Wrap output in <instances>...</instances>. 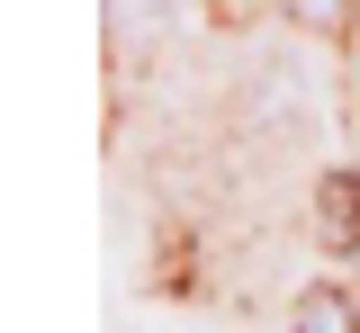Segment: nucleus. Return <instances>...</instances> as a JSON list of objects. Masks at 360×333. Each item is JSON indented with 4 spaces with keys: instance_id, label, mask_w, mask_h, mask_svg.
<instances>
[{
    "instance_id": "f03ea898",
    "label": "nucleus",
    "mask_w": 360,
    "mask_h": 333,
    "mask_svg": "<svg viewBox=\"0 0 360 333\" xmlns=\"http://www.w3.org/2000/svg\"><path fill=\"white\" fill-rule=\"evenodd\" d=\"M324 207H333V243H360V181H324Z\"/></svg>"
},
{
    "instance_id": "f257e3e1",
    "label": "nucleus",
    "mask_w": 360,
    "mask_h": 333,
    "mask_svg": "<svg viewBox=\"0 0 360 333\" xmlns=\"http://www.w3.org/2000/svg\"><path fill=\"white\" fill-rule=\"evenodd\" d=\"M288 333H360V315H352V297H342V288H307V297H297V315H288Z\"/></svg>"
},
{
    "instance_id": "7ed1b4c3",
    "label": "nucleus",
    "mask_w": 360,
    "mask_h": 333,
    "mask_svg": "<svg viewBox=\"0 0 360 333\" xmlns=\"http://www.w3.org/2000/svg\"><path fill=\"white\" fill-rule=\"evenodd\" d=\"M279 9H288V18H307V27H333V9H342V0H279Z\"/></svg>"
},
{
    "instance_id": "20e7f679",
    "label": "nucleus",
    "mask_w": 360,
    "mask_h": 333,
    "mask_svg": "<svg viewBox=\"0 0 360 333\" xmlns=\"http://www.w3.org/2000/svg\"><path fill=\"white\" fill-rule=\"evenodd\" d=\"M108 9H117V18H153L162 0H108Z\"/></svg>"
}]
</instances>
